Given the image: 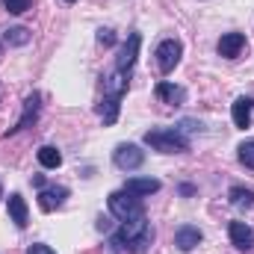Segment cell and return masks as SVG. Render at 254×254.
Masks as SVG:
<instances>
[{
	"instance_id": "obj_3",
	"label": "cell",
	"mask_w": 254,
	"mask_h": 254,
	"mask_svg": "<svg viewBox=\"0 0 254 254\" xmlns=\"http://www.w3.org/2000/svg\"><path fill=\"white\" fill-rule=\"evenodd\" d=\"M110 213H113L119 222H130V219L145 216V207H142V201H139L136 195L119 190V192H113V195H110Z\"/></svg>"
},
{
	"instance_id": "obj_7",
	"label": "cell",
	"mask_w": 254,
	"mask_h": 254,
	"mask_svg": "<svg viewBox=\"0 0 254 254\" xmlns=\"http://www.w3.org/2000/svg\"><path fill=\"white\" fill-rule=\"evenodd\" d=\"M139 45H142L139 33L127 36V45L122 48V54H119V63H116V68H119V71H125V74H130V68L136 65V57H139Z\"/></svg>"
},
{
	"instance_id": "obj_22",
	"label": "cell",
	"mask_w": 254,
	"mask_h": 254,
	"mask_svg": "<svg viewBox=\"0 0 254 254\" xmlns=\"http://www.w3.org/2000/svg\"><path fill=\"white\" fill-rule=\"evenodd\" d=\"M0 3H3V9L12 12V15H24V12L33 6V0H0Z\"/></svg>"
},
{
	"instance_id": "obj_4",
	"label": "cell",
	"mask_w": 254,
	"mask_h": 254,
	"mask_svg": "<svg viewBox=\"0 0 254 254\" xmlns=\"http://www.w3.org/2000/svg\"><path fill=\"white\" fill-rule=\"evenodd\" d=\"M113 163L122 169V172H130V169H139L145 163V151L133 142H122L116 151H113Z\"/></svg>"
},
{
	"instance_id": "obj_10",
	"label": "cell",
	"mask_w": 254,
	"mask_h": 254,
	"mask_svg": "<svg viewBox=\"0 0 254 254\" xmlns=\"http://www.w3.org/2000/svg\"><path fill=\"white\" fill-rule=\"evenodd\" d=\"M201 240H204V234H201L195 225H184V228L175 231V246H178L181 252H192V249H198Z\"/></svg>"
},
{
	"instance_id": "obj_25",
	"label": "cell",
	"mask_w": 254,
	"mask_h": 254,
	"mask_svg": "<svg viewBox=\"0 0 254 254\" xmlns=\"http://www.w3.org/2000/svg\"><path fill=\"white\" fill-rule=\"evenodd\" d=\"M33 187H39V190H45V178H42V175H33Z\"/></svg>"
},
{
	"instance_id": "obj_27",
	"label": "cell",
	"mask_w": 254,
	"mask_h": 254,
	"mask_svg": "<svg viewBox=\"0 0 254 254\" xmlns=\"http://www.w3.org/2000/svg\"><path fill=\"white\" fill-rule=\"evenodd\" d=\"M65 3H74V0H65Z\"/></svg>"
},
{
	"instance_id": "obj_16",
	"label": "cell",
	"mask_w": 254,
	"mask_h": 254,
	"mask_svg": "<svg viewBox=\"0 0 254 254\" xmlns=\"http://www.w3.org/2000/svg\"><path fill=\"white\" fill-rule=\"evenodd\" d=\"M252 107H254L252 98H237V101H234V113H231V116H234V125L243 127V130L252 125Z\"/></svg>"
},
{
	"instance_id": "obj_9",
	"label": "cell",
	"mask_w": 254,
	"mask_h": 254,
	"mask_svg": "<svg viewBox=\"0 0 254 254\" xmlns=\"http://www.w3.org/2000/svg\"><path fill=\"white\" fill-rule=\"evenodd\" d=\"M228 234H231V243H234L240 252H252L254 249V231L246 222H231Z\"/></svg>"
},
{
	"instance_id": "obj_28",
	"label": "cell",
	"mask_w": 254,
	"mask_h": 254,
	"mask_svg": "<svg viewBox=\"0 0 254 254\" xmlns=\"http://www.w3.org/2000/svg\"><path fill=\"white\" fill-rule=\"evenodd\" d=\"M0 54H3V48H0Z\"/></svg>"
},
{
	"instance_id": "obj_12",
	"label": "cell",
	"mask_w": 254,
	"mask_h": 254,
	"mask_svg": "<svg viewBox=\"0 0 254 254\" xmlns=\"http://www.w3.org/2000/svg\"><path fill=\"white\" fill-rule=\"evenodd\" d=\"M154 95H157L163 104H175V107L187 101V89H184V86H175V83H166V80H163V83H157Z\"/></svg>"
},
{
	"instance_id": "obj_13",
	"label": "cell",
	"mask_w": 254,
	"mask_h": 254,
	"mask_svg": "<svg viewBox=\"0 0 254 254\" xmlns=\"http://www.w3.org/2000/svg\"><path fill=\"white\" fill-rule=\"evenodd\" d=\"M125 192L136 195V198H145V195L160 192V181H157V178H130L125 184Z\"/></svg>"
},
{
	"instance_id": "obj_14",
	"label": "cell",
	"mask_w": 254,
	"mask_h": 254,
	"mask_svg": "<svg viewBox=\"0 0 254 254\" xmlns=\"http://www.w3.org/2000/svg\"><path fill=\"white\" fill-rule=\"evenodd\" d=\"M127 86H130V74H125V71H113L107 80H104V95H110V98H122L127 92Z\"/></svg>"
},
{
	"instance_id": "obj_19",
	"label": "cell",
	"mask_w": 254,
	"mask_h": 254,
	"mask_svg": "<svg viewBox=\"0 0 254 254\" xmlns=\"http://www.w3.org/2000/svg\"><path fill=\"white\" fill-rule=\"evenodd\" d=\"M228 198H231V204H234V207H240V210H249V207L254 204V192L246 190V187H234Z\"/></svg>"
},
{
	"instance_id": "obj_18",
	"label": "cell",
	"mask_w": 254,
	"mask_h": 254,
	"mask_svg": "<svg viewBox=\"0 0 254 254\" xmlns=\"http://www.w3.org/2000/svg\"><path fill=\"white\" fill-rule=\"evenodd\" d=\"M39 163H42L45 169H60V166H63V154H60L54 145H42V148H39Z\"/></svg>"
},
{
	"instance_id": "obj_15",
	"label": "cell",
	"mask_w": 254,
	"mask_h": 254,
	"mask_svg": "<svg viewBox=\"0 0 254 254\" xmlns=\"http://www.w3.org/2000/svg\"><path fill=\"white\" fill-rule=\"evenodd\" d=\"M9 219H12L18 228H27V222H30V213H27V201H24L18 192H12V195H9Z\"/></svg>"
},
{
	"instance_id": "obj_1",
	"label": "cell",
	"mask_w": 254,
	"mask_h": 254,
	"mask_svg": "<svg viewBox=\"0 0 254 254\" xmlns=\"http://www.w3.org/2000/svg\"><path fill=\"white\" fill-rule=\"evenodd\" d=\"M151 243H154V228L148 225L145 216L130 219V222H122V231L113 237V246H119V249H125V252H130V254L148 252Z\"/></svg>"
},
{
	"instance_id": "obj_8",
	"label": "cell",
	"mask_w": 254,
	"mask_h": 254,
	"mask_svg": "<svg viewBox=\"0 0 254 254\" xmlns=\"http://www.w3.org/2000/svg\"><path fill=\"white\" fill-rule=\"evenodd\" d=\"M243 51H246V36H243V33H225V36L219 39V54H222L225 60H237Z\"/></svg>"
},
{
	"instance_id": "obj_5",
	"label": "cell",
	"mask_w": 254,
	"mask_h": 254,
	"mask_svg": "<svg viewBox=\"0 0 254 254\" xmlns=\"http://www.w3.org/2000/svg\"><path fill=\"white\" fill-rule=\"evenodd\" d=\"M181 54H184V48H181L178 39H166V42H160V45H157V68H160L163 74H172L175 65L181 63Z\"/></svg>"
},
{
	"instance_id": "obj_26",
	"label": "cell",
	"mask_w": 254,
	"mask_h": 254,
	"mask_svg": "<svg viewBox=\"0 0 254 254\" xmlns=\"http://www.w3.org/2000/svg\"><path fill=\"white\" fill-rule=\"evenodd\" d=\"M0 198H3V187H0Z\"/></svg>"
},
{
	"instance_id": "obj_2",
	"label": "cell",
	"mask_w": 254,
	"mask_h": 254,
	"mask_svg": "<svg viewBox=\"0 0 254 254\" xmlns=\"http://www.w3.org/2000/svg\"><path fill=\"white\" fill-rule=\"evenodd\" d=\"M145 145H151L154 151H163V154H184L190 151V139L172 127V130H148L145 133Z\"/></svg>"
},
{
	"instance_id": "obj_20",
	"label": "cell",
	"mask_w": 254,
	"mask_h": 254,
	"mask_svg": "<svg viewBox=\"0 0 254 254\" xmlns=\"http://www.w3.org/2000/svg\"><path fill=\"white\" fill-rule=\"evenodd\" d=\"M3 39H6L9 45H15V48H24V45H30V39H33V33H30L27 27H9Z\"/></svg>"
},
{
	"instance_id": "obj_23",
	"label": "cell",
	"mask_w": 254,
	"mask_h": 254,
	"mask_svg": "<svg viewBox=\"0 0 254 254\" xmlns=\"http://www.w3.org/2000/svg\"><path fill=\"white\" fill-rule=\"evenodd\" d=\"M98 42H101L104 48H110V45H116V33H113V30H98Z\"/></svg>"
},
{
	"instance_id": "obj_17",
	"label": "cell",
	"mask_w": 254,
	"mask_h": 254,
	"mask_svg": "<svg viewBox=\"0 0 254 254\" xmlns=\"http://www.w3.org/2000/svg\"><path fill=\"white\" fill-rule=\"evenodd\" d=\"M122 98H110V95H104V101H101V107H98V116H101V122L104 125H116L119 122V104Z\"/></svg>"
},
{
	"instance_id": "obj_6",
	"label": "cell",
	"mask_w": 254,
	"mask_h": 254,
	"mask_svg": "<svg viewBox=\"0 0 254 254\" xmlns=\"http://www.w3.org/2000/svg\"><path fill=\"white\" fill-rule=\"evenodd\" d=\"M39 107H42V95L39 92H33V95H27V101H24V116L18 119V125L9 127L6 130V136L9 133H18V130H24V127H30L36 119H39Z\"/></svg>"
},
{
	"instance_id": "obj_24",
	"label": "cell",
	"mask_w": 254,
	"mask_h": 254,
	"mask_svg": "<svg viewBox=\"0 0 254 254\" xmlns=\"http://www.w3.org/2000/svg\"><path fill=\"white\" fill-rule=\"evenodd\" d=\"M27 254H57V252H54L51 246H42V243H39V246H30V252Z\"/></svg>"
},
{
	"instance_id": "obj_21",
	"label": "cell",
	"mask_w": 254,
	"mask_h": 254,
	"mask_svg": "<svg viewBox=\"0 0 254 254\" xmlns=\"http://www.w3.org/2000/svg\"><path fill=\"white\" fill-rule=\"evenodd\" d=\"M240 163H243L246 169H254V139H249V142L240 145Z\"/></svg>"
},
{
	"instance_id": "obj_11",
	"label": "cell",
	"mask_w": 254,
	"mask_h": 254,
	"mask_svg": "<svg viewBox=\"0 0 254 254\" xmlns=\"http://www.w3.org/2000/svg\"><path fill=\"white\" fill-rule=\"evenodd\" d=\"M65 198H68V190H65V187H45V190L39 192V207H42L45 213H51V210L63 207Z\"/></svg>"
}]
</instances>
